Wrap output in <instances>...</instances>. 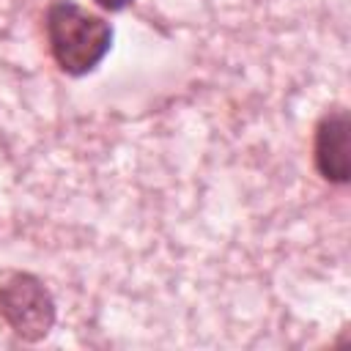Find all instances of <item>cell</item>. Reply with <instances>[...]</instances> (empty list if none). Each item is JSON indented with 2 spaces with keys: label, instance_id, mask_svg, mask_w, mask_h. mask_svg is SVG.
Returning a JSON list of instances; mask_svg holds the SVG:
<instances>
[{
  "label": "cell",
  "instance_id": "obj_4",
  "mask_svg": "<svg viewBox=\"0 0 351 351\" xmlns=\"http://www.w3.org/2000/svg\"><path fill=\"white\" fill-rule=\"evenodd\" d=\"M93 3H96L101 11H123L132 0H93Z\"/></svg>",
  "mask_w": 351,
  "mask_h": 351
},
{
  "label": "cell",
  "instance_id": "obj_2",
  "mask_svg": "<svg viewBox=\"0 0 351 351\" xmlns=\"http://www.w3.org/2000/svg\"><path fill=\"white\" fill-rule=\"evenodd\" d=\"M0 321L22 343L44 340L58 321V304L47 282L33 271H8L0 280Z\"/></svg>",
  "mask_w": 351,
  "mask_h": 351
},
{
  "label": "cell",
  "instance_id": "obj_1",
  "mask_svg": "<svg viewBox=\"0 0 351 351\" xmlns=\"http://www.w3.org/2000/svg\"><path fill=\"white\" fill-rule=\"evenodd\" d=\"M44 33L55 66L69 77L96 71L112 47L110 22L74 0H55L47 8Z\"/></svg>",
  "mask_w": 351,
  "mask_h": 351
},
{
  "label": "cell",
  "instance_id": "obj_3",
  "mask_svg": "<svg viewBox=\"0 0 351 351\" xmlns=\"http://www.w3.org/2000/svg\"><path fill=\"white\" fill-rule=\"evenodd\" d=\"M348 112L343 107L326 110L313 132V165L318 176L332 186H346L351 178L348 162Z\"/></svg>",
  "mask_w": 351,
  "mask_h": 351
}]
</instances>
